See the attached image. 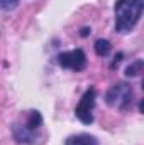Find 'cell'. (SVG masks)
I'll return each mask as SVG.
<instances>
[{"label": "cell", "mask_w": 144, "mask_h": 145, "mask_svg": "<svg viewBox=\"0 0 144 145\" xmlns=\"http://www.w3.org/2000/svg\"><path fill=\"white\" fill-rule=\"evenodd\" d=\"M144 0H117L115 2V31L120 34L131 32L141 19Z\"/></svg>", "instance_id": "cell-1"}, {"label": "cell", "mask_w": 144, "mask_h": 145, "mask_svg": "<svg viewBox=\"0 0 144 145\" xmlns=\"http://www.w3.org/2000/svg\"><path fill=\"white\" fill-rule=\"evenodd\" d=\"M105 100L112 108L117 110L129 108L131 103H132V88L127 83H115L107 91Z\"/></svg>", "instance_id": "cell-2"}, {"label": "cell", "mask_w": 144, "mask_h": 145, "mask_svg": "<svg viewBox=\"0 0 144 145\" xmlns=\"http://www.w3.org/2000/svg\"><path fill=\"white\" fill-rule=\"evenodd\" d=\"M95 98H97V91H95L93 88H88V89L83 93V96H81L80 103H78V105H76V108H75V115H76V118H78L81 123H85V125L93 123Z\"/></svg>", "instance_id": "cell-3"}, {"label": "cell", "mask_w": 144, "mask_h": 145, "mask_svg": "<svg viewBox=\"0 0 144 145\" xmlns=\"http://www.w3.org/2000/svg\"><path fill=\"white\" fill-rule=\"evenodd\" d=\"M58 64L65 69L71 71H83L87 66V56L81 49H73L58 54Z\"/></svg>", "instance_id": "cell-4"}, {"label": "cell", "mask_w": 144, "mask_h": 145, "mask_svg": "<svg viewBox=\"0 0 144 145\" xmlns=\"http://www.w3.org/2000/svg\"><path fill=\"white\" fill-rule=\"evenodd\" d=\"M12 133H14V138H15L19 144L36 145L37 140H39V130L29 128L24 121H22V123H14Z\"/></svg>", "instance_id": "cell-5"}, {"label": "cell", "mask_w": 144, "mask_h": 145, "mask_svg": "<svg viewBox=\"0 0 144 145\" xmlns=\"http://www.w3.org/2000/svg\"><path fill=\"white\" fill-rule=\"evenodd\" d=\"M65 145H98V140L92 135L87 133H80V135H73L66 140Z\"/></svg>", "instance_id": "cell-6"}, {"label": "cell", "mask_w": 144, "mask_h": 145, "mask_svg": "<svg viewBox=\"0 0 144 145\" xmlns=\"http://www.w3.org/2000/svg\"><path fill=\"white\" fill-rule=\"evenodd\" d=\"M110 49H112V46H110V42H108L107 39H98L95 42V52L100 57H107L108 54H110Z\"/></svg>", "instance_id": "cell-7"}, {"label": "cell", "mask_w": 144, "mask_h": 145, "mask_svg": "<svg viewBox=\"0 0 144 145\" xmlns=\"http://www.w3.org/2000/svg\"><path fill=\"white\" fill-rule=\"evenodd\" d=\"M139 72H143V61H141V59H137L136 63H132V64L126 69V74H127L129 78H134V76H137Z\"/></svg>", "instance_id": "cell-8"}, {"label": "cell", "mask_w": 144, "mask_h": 145, "mask_svg": "<svg viewBox=\"0 0 144 145\" xmlns=\"http://www.w3.org/2000/svg\"><path fill=\"white\" fill-rule=\"evenodd\" d=\"M19 5V0H0V10H14Z\"/></svg>", "instance_id": "cell-9"}]
</instances>
